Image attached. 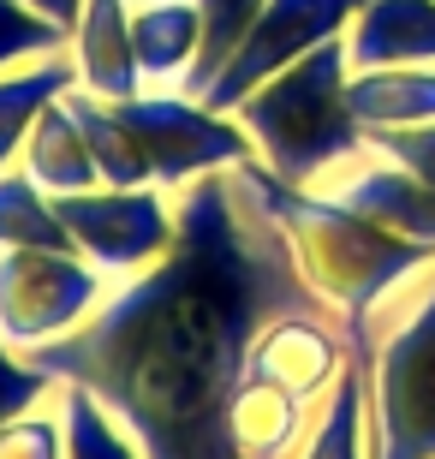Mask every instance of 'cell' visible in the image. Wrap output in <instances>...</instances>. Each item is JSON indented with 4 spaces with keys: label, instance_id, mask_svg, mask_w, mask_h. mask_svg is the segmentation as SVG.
I'll use <instances>...</instances> for the list:
<instances>
[{
    "label": "cell",
    "instance_id": "cell-1",
    "mask_svg": "<svg viewBox=\"0 0 435 459\" xmlns=\"http://www.w3.org/2000/svg\"><path fill=\"white\" fill-rule=\"evenodd\" d=\"M173 251L155 269L114 281L108 305L78 334L30 358L96 394L144 459H239L227 406L251 376L257 334L292 310H335L304 281L281 221L268 215L257 161L173 191Z\"/></svg>",
    "mask_w": 435,
    "mask_h": 459
},
{
    "label": "cell",
    "instance_id": "cell-2",
    "mask_svg": "<svg viewBox=\"0 0 435 459\" xmlns=\"http://www.w3.org/2000/svg\"><path fill=\"white\" fill-rule=\"evenodd\" d=\"M263 197H268V215L281 221L286 245H292V256H299L304 281L322 292V305L340 316L346 334L358 323H370L405 281H418L435 263L430 245L394 238L387 227L346 209L340 197H328L317 186H286L268 168H263Z\"/></svg>",
    "mask_w": 435,
    "mask_h": 459
},
{
    "label": "cell",
    "instance_id": "cell-3",
    "mask_svg": "<svg viewBox=\"0 0 435 459\" xmlns=\"http://www.w3.org/2000/svg\"><path fill=\"white\" fill-rule=\"evenodd\" d=\"M370 459H435V263L346 334Z\"/></svg>",
    "mask_w": 435,
    "mask_h": 459
},
{
    "label": "cell",
    "instance_id": "cell-4",
    "mask_svg": "<svg viewBox=\"0 0 435 459\" xmlns=\"http://www.w3.org/2000/svg\"><path fill=\"white\" fill-rule=\"evenodd\" d=\"M346 84H352V54H346V36H340V42H322L317 54H304L299 66L263 78L233 108L257 161L274 179L322 186L328 173L346 168L370 143V132L358 126V114L346 102Z\"/></svg>",
    "mask_w": 435,
    "mask_h": 459
},
{
    "label": "cell",
    "instance_id": "cell-5",
    "mask_svg": "<svg viewBox=\"0 0 435 459\" xmlns=\"http://www.w3.org/2000/svg\"><path fill=\"white\" fill-rule=\"evenodd\" d=\"M114 114L137 137V150L150 161V179L161 191H185L221 168L257 161L245 126L233 114H221L215 102L191 96V90H137V96L114 102Z\"/></svg>",
    "mask_w": 435,
    "mask_h": 459
},
{
    "label": "cell",
    "instance_id": "cell-6",
    "mask_svg": "<svg viewBox=\"0 0 435 459\" xmlns=\"http://www.w3.org/2000/svg\"><path fill=\"white\" fill-rule=\"evenodd\" d=\"M108 292L114 281L78 251H0V341L42 352L78 334Z\"/></svg>",
    "mask_w": 435,
    "mask_h": 459
},
{
    "label": "cell",
    "instance_id": "cell-7",
    "mask_svg": "<svg viewBox=\"0 0 435 459\" xmlns=\"http://www.w3.org/2000/svg\"><path fill=\"white\" fill-rule=\"evenodd\" d=\"M54 204L72 233V251L90 256L108 281H132L155 269L179 238V209H173V191L161 186H96L54 197Z\"/></svg>",
    "mask_w": 435,
    "mask_h": 459
},
{
    "label": "cell",
    "instance_id": "cell-8",
    "mask_svg": "<svg viewBox=\"0 0 435 459\" xmlns=\"http://www.w3.org/2000/svg\"><path fill=\"white\" fill-rule=\"evenodd\" d=\"M364 6L370 0H268L263 18L251 24V36H245L233 48V60L215 72V84L203 90V102H215L221 114H233L263 78L299 66L304 54H317L322 42H340Z\"/></svg>",
    "mask_w": 435,
    "mask_h": 459
},
{
    "label": "cell",
    "instance_id": "cell-9",
    "mask_svg": "<svg viewBox=\"0 0 435 459\" xmlns=\"http://www.w3.org/2000/svg\"><path fill=\"white\" fill-rule=\"evenodd\" d=\"M352 364V341L346 328L322 310H292V316H274V323L257 334L251 346V376L268 388L292 394V400H328L340 376Z\"/></svg>",
    "mask_w": 435,
    "mask_h": 459
},
{
    "label": "cell",
    "instance_id": "cell-10",
    "mask_svg": "<svg viewBox=\"0 0 435 459\" xmlns=\"http://www.w3.org/2000/svg\"><path fill=\"white\" fill-rule=\"evenodd\" d=\"M317 191H328V197H340L346 209L370 215V221L387 227L394 238H412V245H430L435 251V191L423 186L405 161L376 150V143H364V150L352 155L346 168L328 173Z\"/></svg>",
    "mask_w": 435,
    "mask_h": 459
},
{
    "label": "cell",
    "instance_id": "cell-11",
    "mask_svg": "<svg viewBox=\"0 0 435 459\" xmlns=\"http://www.w3.org/2000/svg\"><path fill=\"white\" fill-rule=\"evenodd\" d=\"M66 60L78 72V90L101 102H126L144 90L137 72V42H132V6L126 0H84L66 36Z\"/></svg>",
    "mask_w": 435,
    "mask_h": 459
},
{
    "label": "cell",
    "instance_id": "cell-12",
    "mask_svg": "<svg viewBox=\"0 0 435 459\" xmlns=\"http://www.w3.org/2000/svg\"><path fill=\"white\" fill-rule=\"evenodd\" d=\"M352 72L435 66V0H370L346 30Z\"/></svg>",
    "mask_w": 435,
    "mask_h": 459
},
{
    "label": "cell",
    "instance_id": "cell-13",
    "mask_svg": "<svg viewBox=\"0 0 435 459\" xmlns=\"http://www.w3.org/2000/svg\"><path fill=\"white\" fill-rule=\"evenodd\" d=\"M132 42H137V72L144 90H185L203 54V13L197 0H150L132 13Z\"/></svg>",
    "mask_w": 435,
    "mask_h": 459
},
{
    "label": "cell",
    "instance_id": "cell-14",
    "mask_svg": "<svg viewBox=\"0 0 435 459\" xmlns=\"http://www.w3.org/2000/svg\"><path fill=\"white\" fill-rule=\"evenodd\" d=\"M66 96L42 108V119H36L30 137H24V155H18V168L30 173L48 197H72V191H96L101 186L96 150H90V137H84V126H78V114H72Z\"/></svg>",
    "mask_w": 435,
    "mask_h": 459
},
{
    "label": "cell",
    "instance_id": "cell-15",
    "mask_svg": "<svg viewBox=\"0 0 435 459\" xmlns=\"http://www.w3.org/2000/svg\"><path fill=\"white\" fill-rule=\"evenodd\" d=\"M346 102L364 132H405L435 119V66H370L352 72Z\"/></svg>",
    "mask_w": 435,
    "mask_h": 459
},
{
    "label": "cell",
    "instance_id": "cell-16",
    "mask_svg": "<svg viewBox=\"0 0 435 459\" xmlns=\"http://www.w3.org/2000/svg\"><path fill=\"white\" fill-rule=\"evenodd\" d=\"M66 90H78V72H72L66 54H42L30 66L0 72V168H18L30 126L42 119V108L60 102Z\"/></svg>",
    "mask_w": 435,
    "mask_h": 459
},
{
    "label": "cell",
    "instance_id": "cell-17",
    "mask_svg": "<svg viewBox=\"0 0 435 459\" xmlns=\"http://www.w3.org/2000/svg\"><path fill=\"white\" fill-rule=\"evenodd\" d=\"M0 251H72L60 204L24 168H0Z\"/></svg>",
    "mask_w": 435,
    "mask_h": 459
},
{
    "label": "cell",
    "instance_id": "cell-18",
    "mask_svg": "<svg viewBox=\"0 0 435 459\" xmlns=\"http://www.w3.org/2000/svg\"><path fill=\"white\" fill-rule=\"evenodd\" d=\"M60 418H66V459H144L132 429L119 424L90 388L60 382Z\"/></svg>",
    "mask_w": 435,
    "mask_h": 459
},
{
    "label": "cell",
    "instance_id": "cell-19",
    "mask_svg": "<svg viewBox=\"0 0 435 459\" xmlns=\"http://www.w3.org/2000/svg\"><path fill=\"white\" fill-rule=\"evenodd\" d=\"M299 459H370V442H364V382L358 370L346 364L328 400H322L317 424H310V442L299 447Z\"/></svg>",
    "mask_w": 435,
    "mask_h": 459
},
{
    "label": "cell",
    "instance_id": "cell-20",
    "mask_svg": "<svg viewBox=\"0 0 435 459\" xmlns=\"http://www.w3.org/2000/svg\"><path fill=\"white\" fill-rule=\"evenodd\" d=\"M268 0H197L203 13V54H197V72L185 78V90L191 96H203V90L215 84V72L233 60V48L251 36V24L263 18Z\"/></svg>",
    "mask_w": 435,
    "mask_h": 459
},
{
    "label": "cell",
    "instance_id": "cell-21",
    "mask_svg": "<svg viewBox=\"0 0 435 459\" xmlns=\"http://www.w3.org/2000/svg\"><path fill=\"white\" fill-rule=\"evenodd\" d=\"M66 24H54L48 13H36L30 0H0V72L30 66L42 54H66Z\"/></svg>",
    "mask_w": 435,
    "mask_h": 459
},
{
    "label": "cell",
    "instance_id": "cell-22",
    "mask_svg": "<svg viewBox=\"0 0 435 459\" xmlns=\"http://www.w3.org/2000/svg\"><path fill=\"white\" fill-rule=\"evenodd\" d=\"M0 459H66V418H60V394L36 411H18L0 424Z\"/></svg>",
    "mask_w": 435,
    "mask_h": 459
},
{
    "label": "cell",
    "instance_id": "cell-23",
    "mask_svg": "<svg viewBox=\"0 0 435 459\" xmlns=\"http://www.w3.org/2000/svg\"><path fill=\"white\" fill-rule=\"evenodd\" d=\"M54 394H60V376L42 370L30 352H18V346L0 341V424H6V418H18V411L48 406Z\"/></svg>",
    "mask_w": 435,
    "mask_h": 459
},
{
    "label": "cell",
    "instance_id": "cell-24",
    "mask_svg": "<svg viewBox=\"0 0 435 459\" xmlns=\"http://www.w3.org/2000/svg\"><path fill=\"white\" fill-rule=\"evenodd\" d=\"M370 143L387 150L394 161H405V168L435 191V119L430 126H405V132H370Z\"/></svg>",
    "mask_w": 435,
    "mask_h": 459
},
{
    "label": "cell",
    "instance_id": "cell-25",
    "mask_svg": "<svg viewBox=\"0 0 435 459\" xmlns=\"http://www.w3.org/2000/svg\"><path fill=\"white\" fill-rule=\"evenodd\" d=\"M30 6H36V13H48L54 24H66V30H72V18H78V6H84V0H30Z\"/></svg>",
    "mask_w": 435,
    "mask_h": 459
},
{
    "label": "cell",
    "instance_id": "cell-26",
    "mask_svg": "<svg viewBox=\"0 0 435 459\" xmlns=\"http://www.w3.org/2000/svg\"><path fill=\"white\" fill-rule=\"evenodd\" d=\"M126 6H132V13H137V6H150V0H126Z\"/></svg>",
    "mask_w": 435,
    "mask_h": 459
}]
</instances>
